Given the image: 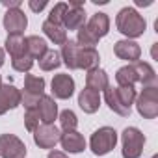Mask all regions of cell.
<instances>
[{
  "label": "cell",
  "mask_w": 158,
  "mask_h": 158,
  "mask_svg": "<svg viewBox=\"0 0 158 158\" xmlns=\"http://www.w3.org/2000/svg\"><path fill=\"white\" fill-rule=\"evenodd\" d=\"M115 28L127 39H132L134 41V39H138V37H141L145 34L147 23H145V19L134 8H123L115 15Z\"/></svg>",
  "instance_id": "cell-1"
},
{
  "label": "cell",
  "mask_w": 158,
  "mask_h": 158,
  "mask_svg": "<svg viewBox=\"0 0 158 158\" xmlns=\"http://www.w3.org/2000/svg\"><path fill=\"white\" fill-rule=\"evenodd\" d=\"M115 145H117V132L112 127H101L89 138V149L95 156H104L112 152Z\"/></svg>",
  "instance_id": "cell-2"
},
{
  "label": "cell",
  "mask_w": 158,
  "mask_h": 158,
  "mask_svg": "<svg viewBox=\"0 0 158 158\" xmlns=\"http://www.w3.org/2000/svg\"><path fill=\"white\" fill-rule=\"evenodd\" d=\"M121 156L123 158H139L143 152V145H145V136L139 128L136 127H127L121 132Z\"/></svg>",
  "instance_id": "cell-3"
},
{
  "label": "cell",
  "mask_w": 158,
  "mask_h": 158,
  "mask_svg": "<svg viewBox=\"0 0 158 158\" xmlns=\"http://www.w3.org/2000/svg\"><path fill=\"white\" fill-rule=\"evenodd\" d=\"M136 110L143 119H156L158 115V86L143 88L136 97Z\"/></svg>",
  "instance_id": "cell-4"
},
{
  "label": "cell",
  "mask_w": 158,
  "mask_h": 158,
  "mask_svg": "<svg viewBox=\"0 0 158 158\" xmlns=\"http://www.w3.org/2000/svg\"><path fill=\"white\" fill-rule=\"evenodd\" d=\"M26 145L15 134H0V158H24Z\"/></svg>",
  "instance_id": "cell-5"
},
{
  "label": "cell",
  "mask_w": 158,
  "mask_h": 158,
  "mask_svg": "<svg viewBox=\"0 0 158 158\" xmlns=\"http://www.w3.org/2000/svg\"><path fill=\"white\" fill-rule=\"evenodd\" d=\"M60 128L56 125H39L34 130V141L39 149H54L60 143Z\"/></svg>",
  "instance_id": "cell-6"
},
{
  "label": "cell",
  "mask_w": 158,
  "mask_h": 158,
  "mask_svg": "<svg viewBox=\"0 0 158 158\" xmlns=\"http://www.w3.org/2000/svg\"><path fill=\"white\" fill-rule=\"evenodd\" d=\"M50 91H52V99H60V101H67L73 97L74 93V80L73 76L67 73H60L54 74L52 82H50Z\"/></svg>",
  "instance_id": "cell-7"
},
{
  "label": "cell",
  "mask_w": 158,
  "mask_h": 158,
  "mask_svg": "<svg viewBox=\"0 0 158 158\" xmlns=\"http://www.w3.org/2000/svg\"><path fill=\"white\" fill-rule=\"evenodd\" d=\"M114 54L119 60H125L128 63H136L141 58V47L132 39H121L114 45Z\"/></svg>",
  "instance_id": "cell-8"
},
{
  "label": "cell",
  "mask_w": 158,
  "mask_h": 158,
  "mask_svg": "<svg viewBox=\"0 0 158 158\" xmlns=\"http://www.w3.org/2000/svg\"><path fill=\"white\" fill-rule=\"evenodd\" d=\"M21 104V89L11 84L0 86V115H4L10 110H15Z\"/></svg>",
  "instance_id": "cell-9"
},
{
  "label": "cell",
  "mask_w": 158,
  "mask_h": 158,
  "mask_svg": "<svg viewBox=\"0 0 158 158\" xmlns=\"http://www.w3.org/2000/svg\"><path fill=\"white\" fill-rule=\"evenodd\" d=\"M2 24L8 30V35L10 34H23L28 26V19H26L23 10H10V11H6Z\"/></svg>",
  "instance_id": "cell-10"
},
{
  "label": "cell",
  "mask_w": 158,
  "mask_h": 158,
  "mask_svg": "<svg viewBox=\"0 0 158 158\" xmlns=\"http://www.w3.org/2000/svg\"><path fill=\"white\" fill-rule=\"evenodd\" d=\"M60 143H61L63 151L65 152H71V154H78V152H82L86 149V139H84V136L78 132V130L61 132Z\"/></svg>",
  "instance_id": "cell-11"
},
{
  "label": "cell",
  "mask_w": 158,
  "mask_h": 158,
  "mask_svg": "<svg viewBox=\"0 0 158 158\" xmlns=\"http://www.w3.org/2000/svg\"><path fill=\"white\" fill-rule=\"evenodd\" d=\"M35 110L41 117V125H54L58 119V104L50 95H43Z\"/></svg>",
  "instance_id": "cell-12"
},
{
  "label": "cell",
  "mask_w": 158,
  "mask_h": 158,
  "mask_svg": "<svg viewBox=\"0 0 158 158\" xmlns=\"http://www.w3.org/2000/svg\"><path fill=\"white\" fill-rule=\"evenodd\" d=\"M78 106L82 108L84 114H95L101 108V93L84 88L80 93H78Z\"/></svg>",
  "instance_id": "cell-13"
},
{
  "label": "cell",
  "mask_w": 158,
  "mask_h": 158,
  "mask_svg": "<svg viewBox=\"0 0 158 158\" xmlns=\"http://www.w3.org/2000/svg\"><path fill=\"white\" fill-rule=\"evenodd\" d=\"M108 86H110V80H108V73H106L104 69L97 67V69L88 71V74H86V88H89V89L101 93V91H104Z\"/></svg>",
  "instance_id": "cell-14"
},
{
  "label": "cell",
  "mask_w": 158,
  "mask_h": 158,
  "mask_svg": "<svg viewBox=\"0 0 158 158\" xmlns=\"http://www.w3.org/2000/svg\"><path fill=\"white\" fill-rule=\"evenodd\" d=\"M61 26L65 30H80L82 26H86V11L84 8H69L67 13L61 19Z\"/></svg>",
  "instance_id": "cell-15"
},
{
  "label": "cell",
  "mask_w": 158,
  "mask_h": 158,
  "mask_svg": "<svg viewBox=\"0 0 158 158\" xmlns=\"http://www.w3.org/2000/svg\"><path fill=\"white\" fill-rule=\"evenodd\" d=\"M86 28H88V30H89L97 39H101V37L108 35V32H110V17H108L106 13L99 11V13L91 15V19L88 21Z\"/></svg>",
  "instance_id": "cell-16"
},
{
  "label": "cell",
  "mask_w": 158,
  "mask_h": 158,
  "mask_svg": "<svg viewBox=\"0 0 158 158\" xmlns=\"http://www.w3.org/2000/svg\"><path fill=\"white\" fill-rule=\"evenodd\" d=\"M134 69H136V74H138V82L143 86V88H152L156 86V73L154 69L151 67V63L147 61H136L132 63Z\"/></svg>",
  "instance_id": "cell-17"
},
{
  "label": "cell",
  "mask_w": 158,
  "mask_h": 158,
  "mask_svg": "<svg viewBox=\"0 0 158 158\" xmlns=\"http://www.w3.org/2000/svg\"><path fill=\"white\" fill-rule=\"evenodd\" d=\"M99 63H101V56H99L97 48H82L80 47V52H78V61H76V67L78 69L91 71V69H97Z\"/></svg>",
  "instance_id": "cell-18"
},
{
  "label": "cell",
  "mask_w": 158,
  "mask_h": 158,
  "mask_svg": "<svg viewBox=\"0 0 158 158\" xmlns=\"http://www.w3.org/2000/svg\"><path fill=\"white\" fill-rule=\"evenodd\" d=\"M78 52H80V47L76 45V41L67 39V41L61 45V52H60V56H61V63H65L71 71L78 69V67H76V61H78Z\"/></svg>",
  "instance_id": "cell-19"
},
{
  "label": "cell",
  "mask_w": 158,
  "mask_h": 158,
  "mask_svg": "<svg viewBox=\"0 0 158 158\" xmlns=\"http://www.w3.org/2000/svg\"><path fill=\"white\" fill-rule=\"evenodd\" d=\"M115 82L119 88H134L138 84V74H136V69L132 63L128 65H123L121 69H117L115 73Z\"/></svg>",
  "instance_id": "cell-20"
},
{
  "label": "cell",
  "mask_w": 158,
  "mask_h": 158,
  "mask_svg": "<svg viewBox=\"0 0 158 158\" xmlns=\"http://www.w3.org/2000/svg\"><path fill=\"white\" fill-rule=\"evenodd\" d=\"M6 52L11 56V58H17V56H23L26 54V37L23 34H10L6 37Z\"/></svg>",
  "instance_id": "cell-21"
},
{
  "label": "cell",
  "mask_w": 158,
  "mask_h": 158,
  "mask_svg": "<svg viewBox=\"0 0 158 158\" xmlns=\"http://www.w3.org/2000/svg\"><path fill=\"white\" fill-rule=\"evenodd\" d=\"M41 28H43L45 35H47L54 45H63V43L67 41V30H65L61 24H54V23H50V21H45Z\"/></svg>",
  "instance_id": "cell-22"
},
{
  "label": "cell",
  "mask_w": 158,
  "mask_h": 158,
  "mask_svg": "<svg viewBox=\"0 0 158 158\" xmlns=\"http://www.w3.org/2000/svg\"><path fill=\"white\" fill-rule=\"evenodd\" d=\"M47 50H48V45L43 37H39V35H28L26 37V54L30 58L39 60Z\"/></svg>",
  "instance_id": "cell-23"
},
{
  "label": "cell",
  "mask_w": 158,
  "mask_h": 158,
  "mask_svg": "<svg viewBox=\"0 0 158 158\" xmlns=\"http://www.w3.org/2000/svg\"><path fill=\"white\" fill-rule=\"evenodd\" d=\"M45 78L41 76H35V74H26L24 78V93H30V95H35V97H43L45 95Z\"/></svg>",
  "instance_id": "cell-24"
},
{
  "label": "cell",
  "mask_w": 158,
  "mask_h": 158,
  "mask_svg": "<svg viewBox=\"0 0 158 158\" xmlns=\"http://www.w3.org/2000/svg\"><path fill=\"white\" fill-rule=\"evenodd\" d=\"M104 102L108 104V108H110L114 114H117V115H121V117H128V115H130V110H127V108H123V106L119 104V101H117V97H115V88H114V86H108V88L104 89Z\"/></svg>",
  "instance_id": "cell-25"
},
{
  "label": "cell",
  "mask_w": 158,
  "mask_h": 158,
  "mask_svg": "<svg viewBox=\"0 0 158 158\" xmlns=\"http://www.w3.org/2000/svg\"><path fill=\"white\" fill-rule=\"evenodd\" d=\"M60 65H61V56H60V52L54 50V48H48V50L39 58V67H41L43 71H54V69H58Z\"/></svg>",
  "instance_id": "cell-26"
},
{
  "label": "cell",
  "mask_w": 158,
  "mask_h": 158,
  "mask_svg": "<svg viewBox=\"0 0 158 158\" xmlns=\"http://www.w3.org/2000/svg\"><path fill=\"white\" fill-rule=\"evenodd\" d=\"M115 97H117V101H119V104H121L123 108L130 110V106L134 104L138 93H136L134 88H119V86H117V88H115Z\"/></svg>",
  "instance_id": "cell-27"
},
{
  "label": "cell",
  "mask_w": 158,
  "mask_h": 158,
  "mask_svg": "<svg viewBox=\"0 0 158 158\" xmlns=\"http://www.w3.org/2000/svg\"><path fill=\"white\" fill-rule=\"evenodd\" d=\"M76 45L82 47V48H95V47L99 45V39H97L86 26H82L80 30L76 32Z\"/></svg>",
  "instance_id": "cell-28"
},
{
  "label": "cell",
  "mask_w": 158,
  "mask_h": 158,
  "mask_svg": "<svg viewBox=\"0 0 158 158\" xmlns=\"http://www.w3.org/2000/svg\"><path fill=\"white\" fill-rule=\"evenodd\" d=\"M58 119H60V125L63 128V132H69V130H76L78 127V117L73 110H63L58 114Z\"/></svg>",
  "instance_id": "cell-29"
},
{
  "label": "cell",
  "mask_w": 158,
  "mask_h": 158,
  "mask_svg": "<svg viewBox=\"0 0 158 158\" xmlns=\"http://www.w3.org/2000/svg\"><path fill=\"white\" fill-rule=\"evenodd\" d=\"M11 67H13L15 71H19V73H28V71L34 67V58H30L28 54L11 58Z\"/></svg>",
  "instance_id": "cell-30"
},
{
  "label": "cell",
  "mask_w": 158,
  "mask_h": 158,
  "mask_svg": "<svg viewBox=\"0 0 158 158\" xmlns=\"http://www.w3.org/2000/svg\"><path fill=\"white\" fill-rule=\"evenodd\" d=\"M67 10H69L67 2H58V4H54L52 10H50V13H48V19H47V21H50V23H54V24H61V19H63V15L67 13Z\"/></svg>",
  "instance_id": "cell-31"
},
{
  "label": "cell",
  "mask_w": 158,
  "mask_h": 158,
  "mask_svg": "<svg viewBox=\"0 0 158 158\" xmlns=\"http://www.w3.org/2000/svg\"><path fill=\"white\" fill-rule=\"evenodd\" d=\"M39 125H41V117H39L37 110L35 108L26 110V114H24V127H26V130L28 132H34Z\"/></svg>",
  "instance_id": "cell-32"
},
{
  "label": "cell",
  "mask_w": 158,
  "mask_h": 158,
  "mask_svg": "<svg viewBox=\"0 0 158 158\" xmlns=\"http://www.w3.org/2000/svg\"><path fill=\"white\" fill-rule=\"evenodd\" d=\"M47 6H48L47 0H28V8H30L34 13H41Z\"/></svg>",
  "instance_id": "cell-33"
},
{
  "label": "cell",
  "mask_w": 158,
  "mask_h": 158,
  "mask_svg": "<svg viewBox=\"0 0 158 158\" xmlns=\"http://www.w3.org/2000/svg\"><path fill=\"white\" fill-rule=\"evenodd\" d=\"M0 4H2L4 8H8V11L10 10H21V0H0Z\"/></svg>",
  "instance_id": "cell-34"
},
{
  "label": "cell",
  "mask_w": 158,
  "mask_h": 158,
  "mask_svg": "<svg viewBox=\"0 0 158 158\" xmlns=\"http://www.w3.org/2000/svg\"><path fill=\"white\" fill-rule=\"evenodd\" d=\"M47 158H69L63 151H56V149H52L50 152H48V156Z\"/></svg>",
  "instance_id": "cell-35"
},
{
  "label": "cell",
  "mask_w": 158,
  "mask_h": 158,
  "mask_svg": "<svg viewBox=\"0 0 158 158\" xmlns=\"http://www.w3.org/2000/svg\"><path fill=\"white\" fill-rule=\"evenodd\" d=\"M152 4V0H136V6H143V8H147V6H151Z\"/></svg>",
  "instance_id": "cell-36"
},
{
  "label": "cell",
  "mask_w": 158,
  "mask_h": 158,
  "mask_svg": "<svg viewBox=\"0 0 158 158\" xmlns=\"http://www.w3.org/2000/svg\"><path fill=\"white\" fill-rule=\"evenodd\" d=\"M4 60H6V56H4V50H2V48H0V67H2V65H4Z\"/></svg>",
  "instance_id": "cell-37"
},
{
  "label": "cell",
  "mask_w": 158,
  "mask_h": 158,
  "mask_svg": "<svg viewBox=\"0 0 158 158\" xmlns=\"http://www.w3.org/2000/svg\"><path fill=\"white\" fill-rule=\"evenodd\" d=\"M0 86H2V74H0Z\"/></svg>",
  "instance_id": "cell-38"
},
{
  "label": "cell",
  "mask_w": 158,
  "mask_h": 158,
  "mask_svg": "<svg viewBox=\"0 0 158 158\" xmlns=\"http://www.w3.org/2000/svg\"><path fill=\"white\" fill-rule=\"evenodd\" d=\"M152 158H158V156H152Z\"/></svg>",
  "instance_id": "cell-39"
}]
</instances>
